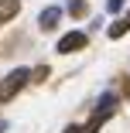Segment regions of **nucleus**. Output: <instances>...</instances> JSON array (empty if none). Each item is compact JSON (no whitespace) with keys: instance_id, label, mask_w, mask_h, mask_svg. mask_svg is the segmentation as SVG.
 Instances as JSON below:
<instances>
[{"instance_id":"6e6552de","label":"nucleus","mask_w":130,"mask_h":133,"mask_svg":"<svg viewBox=\"0 0 130 133\" xmlns=\"http://www.w3.org/2000/svg\"><path fill=\"white\" fill-rule=\"evenodd\" d=\"M123 7V0H106V10H120Z\"/></svg>"},{"instance_id":"f257e3e1","label":"nucleus","mask_w":130,"mask_h":133,"mask_svg":"<svg viewBox=\"0 0 130 133\" xmlns=\"http://www.w3.org/2000/svg\"><path fill=\"white\" fill-rule=\"evenodd\" d=\"M28 78H31V72H28V68H14V72L4 78V82H0V102H10L24 85H28Z\"/></svg>"},{"instance_id":"1a4fd4ad","label":"nucleus","mask_w":130,"mask_h":133,"mask_svg":"<svg viewBox=\"0 0 130 133\" xmlns=\"http://www.w3.org/2000/svg\"><path fill=\"white\" fill-rule=\"evenodd\" d=\"M65 133H86V126H69Z\"/></svg>"},{"instance_id":"20e7f679","label":"nucleus","mask_w":130,"mask_h":133,"mask_svg":"<svg viewBox=\"0 0 130 133\" xmlns=\"http://www.w3.org/2000/svg\"><path fill=\"white\" fill-rule=\"evenodd\" d=\"M17 10H21V0H0V24L17 17Z\"/></svg>"},{"instance_id":"423d86ee","label":"nucleus","mask_w":130,"mask_h":133,"mask_svg":"<svg viewBox=\"0 0 130 133\" xmlns=\"http://www.w3.org/2000/svg\"><path fill=\"white\" fill-rule=\"evenodd\" d=\"M69 10L72 14H86V4H82V0H69Z\"/></svg>"},{"instance_id":"f03ea898","label":"nucleus","mask_w":130,"mask_h":133,"mask_svg":"<svg viewBox=\"0 0 130 133\" xmlns=\"http://www.w3.org/2000/svg\"><path fill=\"white\" fill-rule=\"evenodd\" d=\"M86 41H89V38H86L82 31H72V34H65V38L58 41V51H62V55H72V51H82V48H86Z\"/></svg>"},{"instance_id":"39448f33","label":"nucleus","mask_w":130,"mask_h":133,"mask_svg":"<svg viewBox=\"0 0 130 133\" xmlns=\"http://www.w3.org/2000/svg\"><path fill=\"white\" fill-rule=\"evenodd\" d=\"M127 31H130V10H127L120 21H113V24H110V38H123Z\"/></svg>"},{"instance_id":"0eeeda50","label":"nucleus","mask_w":130,"mask_h":133,"mask_svg":"<svg viewBox=\"0 0 130 133\" xmlns=\"http://www.w3.org/2000/svg\"><path fill=\"white\" fill-rule=\"evenodd\" d=\"M31 78H34V82H45V78H48V68H38V72H31Z\"/></svg>"},{"instance_id":"7ed1b4c3","label":"nucleus","mask_w":130,"mask_h":133,"mask_svg":"<svg viewBox=\"0 0 130 133\" xmlns=\"http://www.w3.org/2000/svg\"><path fill=\"white\" fill-rule=\"evenodd\" d=\"M58 21H62V10H58V7H48V10H41V17H38L41 31H55Z\"/></svg>"}]
</instances>
